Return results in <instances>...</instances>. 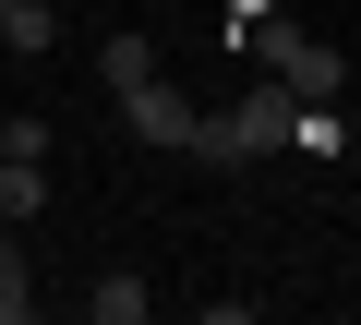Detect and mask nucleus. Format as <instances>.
<instances>
[{
	"instance_id": "nucleus-1",
	"label": "nucleus",
	"mask_w": 361,
	"mask_h": 325,
	"mask_svg": "<svg viewBox=\"0 0 361 325\" xmlns=\"http://www.w3.org/2000/svg\"><path fill=\"white\" fill-rule=\"evenodd\" d=\"M289 121H301V97L265 73V85H241L229 109H205V121H193V157H277V145H289Z\"/></svg>"
},
{
	"instance_id": "nucleus-2",
	"label": "nucleus",
	"mask_w": 361,
	"mask_h": 325,
	"mask_svg": "<svg viewBox=\"0 0 361 325\" xmlns=\"http://www.w3.org/2000/svg\"><path fill=\"white\" fill-rule=\"evenodd\" d=\"M121 121H133V133H145L157 157H193V121H205V109H193V97H180L169 73H145V85L121 97Z\"/></svg>"
},
{
	"instance_id": "nucleus-3",
	"label": "nucleus",
	"mask_w": 361,
	"mask_h": 325,
	"mask_svg": "<svg viewBox=\"0 0 361 325\" xmlns=\"http://www.w3.org/2000/svg\"><path fill=\"white\" fill-rule=\"evenodd\" d=\"M277 85H289V97H337V85H349V61H337L325 37H289V61H277Z\"/></svg>"
},
{
	"instance_id": "nucleus-4",
	"label": "nucleus",
	"mask_w": 361,
	"mask_h": 325,
	"mask_svg": "<svg viewBox=\"0 0 361 325\" xmlns=\"http://www.w3.org/2000/svg\"><path fill=\"white\" fill-rule=\"evenodd\" d=\"M49 205V157H0V229H25Z\"/></svg>"
},
{
	"instance_id": "nucleus-5",
	"label": "nucleus",
	"mask_w": 361,
	"mask_h": 325,
	"mask_svg": "<svg viewBox=\"0 0 361 325\" xmlns=\"http://www.w3.org/2000/svg\"><path fill=\"white\" fill-rule=\"evenodd\" d=\"M97 73H109V97H133V85L157 73V37H133V25H121V37L97 49Z\"/></svg>"
},
{
	"instance_id": "nucleus-6",
	"label": "nucleus",
	"mask_w": 361,
	"mask_h": 325,
	"mask_svg": "<svg viewBox=\"0 0 361 325\" xmlns=\"http://www.w3.org/2000/svg\"><path fill=\"white\" fill-rule=\"evenodd\" d=\"M49 37H61V13H49V0H0V49H25V61H37Z\"/></svg>"
},
{
	"instance_id": "nucleus-7",
	"label": "nucleus",
	"mask_w": 361,
	"mask_h": 325,
	"mask_svg": "<svg viewBox=\"0 0 361 325\" xmlns=\"http://www.w3.org/2000/svg\"><path fill=\"white\" fill-rule=\"evenodd\" d=\"M145 301H157L145 277H97V289H85V313H97V325H145Z\"/></svg>"
},
{
	"instance_id": "nucleus-8",
	"label": "nucleus",
	"mask_w": 361,
	"mask_h": 325,
	"mask_svg": "<svg viewBox=\"0 0 361 325\" xmlns=\"http://www.w3.org/2000/svg\"><path fill=\"white\" fill-rule=\"evenodd\" d=\"M25 313H37V289H25V241L0 229V325H25Z\"/></svg>"
},
{
	"instance_id": "nucleus-9",
	"label": "nucleus",
	"mask_w": 361,
	"mask_h": 325,
	"mask_svg": "<svg viewBox=\"0 0 361 325\" xmlns=\"http://www.w3.org/2000/svg\"><path fill=\"white\" fill-rule=\"evenodd\" d=\"M349 157H361V121H349Z\"/></svg>"
}]
</instances>
